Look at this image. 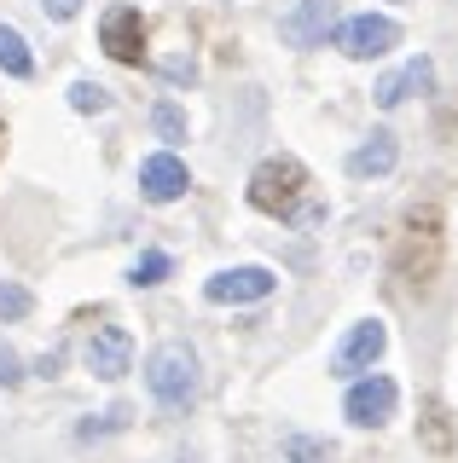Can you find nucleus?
Returning <instances> with one entry per match:
<instances>
[{
	"label": "nucleus",
	"instance_id": "obj_1",
	"mask_svg": "<svg viewBox=\"0 0 458 463\" xmlns=\"http://www.w3.org/2000/svg\"><path fill=\"white\" fill-rule=\"evenodd\" d=\"M441 260H447V238H441V214L424 203V209H418V214H406V226H400L389 267H395V279H406V284H418V289H424V284H435Z\"/></svg>",
	"mask_w": 458,
	"mask_h": 463
},
{
	"label": "nucleus",
	"instance_id": "obj_2",
	"mask_svg": "<svg viewBox=\"0 0 458 463\" xmlns=\"http://www.w3.org/2000/svg\"><path fill=\"white\" fill-rule=\"evenodd\" d=\"M146 388L163 411H186L204 388V371H197V354L192 342H157L151 359H146Z\"/></svg>",
	"mask_w": 458,
	"mask_h": 463
},
{
	"label": "nucleus",
	"instance_id": "obj_3",
	"mask_svg": "<svg viewBox=\"0 0 458 463\" xmlns=\"http://www.w3.org/2000/svg\"><path fill=\"white\" fill-rule=\"evenodd\" d=\"M302 192H308V168L296 163V156H267V163H255L250 185H244L250 209L273 214V221H291L296 203H302Z\"/></svg>",
	"mask_w": 458,
	"mask_h": 463
},
{
	"label": "nucleus",
	"instance_id": "obj_4",
	"mask_svg": "<svg viewBox=\"0 0 458 463\" xmlns=\"http://www.w3.org/2000/svg\"><path fill=\"white\" fill-rule=\"evenodd\" d=\"M395 405H400L395 376H354L348 400H342V417H348L354 429H383L395 417Z\"/></svg>",
	"mask_w": 458,
	"mask_h": 463
},
{
	"label": "nucleus",
	"instance_id": "obj_5",
	"mask_svg": "<svg viewBox=\"0 0 458 463\" xmlns=\"http://www.w3.org/2000/svg\"><path fill=\"white\" fill-rule=\"evenodd\" d=\"M273 289H279L273 267H226L215 279H204V301H215V307H250V301H267Z\"/></svg>",
	"mask_w": 458,
	"mask_h": 463
},
{
	"label": "nucleus",
	"instance_id": "obj_6",
	"mask_svg": "<svg viewBox=\"0 0 458 463\" xmlns=\"http://www.w3.org/2000/svg\"><path fill=\"white\" fill-rule=\"evenodd\" d=\"M383 347H389V325H383V318H360V325L342 336V347L331 354V376H348V383L366 376L383 359Z\"/></svg>",
	"mask_w": 458,
	"mask_h": 463
},
{
	"label": "nucleus",
	"instance_id": "obj_7",
	"mask_svg": "<svg viewBox=\"0 0 458 463\" xmlns=\"http://www.w3.org/2000/svg\"><path fill=\"white\" fill-rule=\"evenodd\" d=\"M337 47L348 52V58H383V52H395L400 47V24L395 18H377V12H360V18H342L337 24Z\"/></svg>",
	"mask_w": 458,
	"mask_h": 463
},
{
	"label": "nucleus",
	"instance_id": "obj_8",
	"mask_svg": "<svg viewBox=\"0 0 458 463\" xmlns=\"http://www.w3.org/2000/svg\"><path fill=\"white\" fill-rule=\"evenodd\" d=\"M81 359H88V371L99 383H122L128 371H134V336H128L122 325H99L88 347H81Z\"/></svg>",
	"mask_w": 458,
	"mask_h": 463
},
{
	"label": "nucleus",
	"instance_id": "obj_9",
	"mask_svg": "<svg viewBox=\"0 0 458 463\" xmlns=\"http://www.w3.org/2000/svg\"><path fill=\"white\" fill-rule=\"evenodd\" d=\"M99 47L117 64H146V18H139V6H110L105 24H99Z\"/></svg>",
	"mask_w": 458,
	"mask_h": 463
},
{
	"label": "nucleus",
	"instance_id": "obj_10",
	"mask_svg": "<svg viewBox=\"0 0 458 463\" xmlns=\"http://www.w3.org/2000/svg\"><path fill=\"white\" fill-rule=\"evenodd\" d=\"M331 24H337V0H296V6L279 18V35L308 52V47H325Z\"/></svg>",
	"mask_w": 458,
	"mask_h": 463
},
{
	"label": "nucleus",
	"instance_id": "obj_11",
	"mask_svg": "<svg viewBox=\"0 0 458 463\" xmlns=\"http://www.w3.org/2000/svg\"><path fill=\"white\" fill-rule=\"evenodd\" d=\"M186 185H192V174H186L175 151H157L139 163V197L146 203H175V197H186Z\"/></svg>",
	"mask_w": 458,
	"mask_h": 463
},
{
	"label": "nucleus",
	"instance_id": "obj_12",
	"mask_svg": "<svg viewBox=\"0 0 458 463\" xmlns=\"http://www.w3.org/2000/svg\"><path fill=\"white\" fill-rule=\"evenodd\" d=\"M371 93H377V105L383 110H395V105H406V99L412 93H435V64H429V58L418 52V58H406V64H400V70H389V76H383L377 87H371Z\"/></svg>",
	"mask_w": 458,
	"mask_h": 463
},
{
	"label": "nucleus",
	"instance_id": "obj_13",
	"mask_svg": "<svg viewBox=\"0 0 458 463\" xmlns=\"http://www.w3.org/2000/svg\"><path fill=\"white\" fill-rule=\"evenodd\" d=\"M395 163H400V139L389 134V128H377L366 145L348 151V174H354V180H383V174H395Z\"/></svg>",
	"mask_w": 458,
	"mask_h": 463
},
{
	"label": "nucleus",
	"instance_id": "obj_14",
	"mask_svg": "<svg viewBox=\"0 0 458 463\" xmlns=\"http://www.w3.org/2000/svg\"><path fill=\"white\" fill-rule=\"evenodd\" d=\"M418 434H424V446L429 452H441L447 458L453 446H458V429H453V411L441 400H424V417H418Z\"/></svg>",
	"mask_w": 458,
	"mask_h": 463
},
{
	"label": "nucleus",
	"instance_id": "obj_15",
	"mask_svg": "<svg viewBox=\"0 0 458 463\" xmlns=\"http://www.w3.org/2000/svg\"><path fill=\"white\" fill-rule=\"evenodd\" d=\"M0 76H35V52H30V41L18 35L12 24H0Z\"/></svg>",
	"mask_w": 458,
	"mask_h": 463
},
{
	"label": "nucleus",
	"instance_id": "obj_16",
	"mask_svg": "<svg viewBox=\"0 0 458 463\" xmlns=\"http://www.w3.org/2000/svg\"><path fill=\"white\" fill-rule=\"evenodd\" d=\"M168 272H175V260H168L163 250H146L134 267H128V284H134V289H151V284H163Z\"/></svg>",
	"mask_w": 458,
	"mask_h": 463
},
{
	"label": "nucleus",
	"instance_id": "obj_17",
	"mask_svg": "<svg viewBox=\"0 0 458 463\" xmlns=\"http://www.w3.org/2000/svg\"><path fill=\"white\" fill-rule=\"evenodd\" d=\"M70 110H81V116H105L110 110V93L99 81H70Z\"/></svg>",
	"mask_w": 458,
	"mask_h": 463
},
{
	"label": "nucleus",
	"instance_id": "obj_18",
	"mask_svg": "<svg viewBox=\"0 0 458 463\" xmlns=\"http://www.w3.org/2000/svg\"><path fill=\"white\" fill-rule=\"evenodd\" d=\"M151 128H157V139L180 145V139H186V110H180V105H168V99H163V105L151 110Z\"/></svg>",
	"mask_w": 458,
	"mask_h": 463
},
{
	"label": "nucleus",
	"instance_id": "obj_19",
	"mask_svg": "<svg viewBox=\"0 0 458 463\" xmlns=\"http://www.w3.org/2000/svg\"><path fill=\"white\" fill-rule=\"evenodd\" d=\"M35 313V296L24 284H12V279H0V318H30Z\"/></svg>",
	"mask_w": 458,
	"mask_h": 463
},
{
	"label": "nucleus",
	"instance_id": "obj_20",
	"mask_svg": "<svg viewBox=\"0 0 458 463\" xmlns=\"http://www.w3.org/2000/svg\"><path fill=\"white\" fill-rule=\"evenodd\" d=\"M331 452H325L313 434H291V463H325Z\"/></svg>",
	"mask_w": 458,
	"mask_h": 463
},
{
	"label": "nucleus",
	"instance_id": "obj_21",
	"mask_svg": "<svg viewBox=\"0 0 458 463\" xmlns=\"http://www.w3.org/2000/svg\"><path fill=\"white\" fill-rule=\"evenodd\" d=\"M24 383V359L12 354V342H0V388H18Z\"/></svg>",
	"mask_w": 458,
	"mask_h": 463
},
{
	"label": "nucleus",
	"instance_id": "obj_22",
	"mask_svg": "<svg viewBox=\"0 0 458 463\" xmlns=\"http://www.w3.org/2000/svg\"><path fill=\"white\" fill-rule=\"evenodd\" d=\"M163 76H168V81H192L197 64H192V58H163Z\"/></svg>",
	"mask_w": 458,
	"mask_h": 463
},
{
	"label": "nucleus",
	"instance_id": "obj_23",
	"mask_svg": "<svg viewBox=\"0 0 458 463\" xmlns=\"http://www.w3.org/2000/svg\"><path fill=\"white\" fill-rule=\"evenodd\" d=\"M41 6H47V18H59V24H70L81 12V0H41Z\"/></svg>",
	"mask_w": 458,
	"mask_h": 463
},
{
	"label": "nucleus",
	"instance_id": "obj_24",
	"mask_svg": "<svg viewBox=\"0 0 458 463\" xmlns=\"http://www.w3.org/2000/svg\"><path fill=\"white\" fill-rule=\"evenodd\" d=\"M0 145H6V128H0Z\"/></svg>",
	"mask_w": 458,
	"mask_h": 463
}]
</instances>
